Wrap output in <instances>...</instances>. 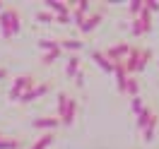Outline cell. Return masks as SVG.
Returning <instances> with one entry per match:
<instances>
[{"mask_svg": "<svg viewBox=\"0 0 159 149\" xmlns=\"http://www.w3.org/2000/svg\"><path fill=\"white\" fill-rule=\"evenodd\" d=\"M22 27V12L20 7H2L0 10V36L5 41H10L12 36L20 34Z\"/></svg>", "mask_w": 159, "mask_h": 149, "instance_id": "obj_1", "label": "cell"}, {"mask_svg": "<svg viewBox=\"0 0 159 149\" xmlns=\"http://www.w3.org/2000/svg\"><path fill=\"white\" fill-rule=\"evenodd\" d=\"M36 82H39V80H36V75H31V72H22V75H17V77L12 80L10 91H7L10 101H12V103H17L24 91H29V89H34V87H36Z\"/></svg>", "mask_w": 159, "mask_h": 149, "instance_id": "obj_2", "label": "cell"}, {"mask_svg": "<svg viewBox=\"0 0 159 149\" xmlns=\"http://www.w3.org/2000/svg\"><path fill=\"white\" fill-rule=\"evenodd\" d=\"M101 22H104V7H92V12L84 17V20L80 22L77 27H80V31L82 34H92V31L99 27Z\"/></svg>", "mask_w": 159, "mask_h": 149, "instance_id": "obj_3", "label": "cell"}, {"mask_svg": "<svg viewBox=\"0 0 159 149\" xmlns=\"http://www.w3.org/2000/svg\"><path fill=\"white\" fill-rule=\"evenodd\" d=\"M130 48H133V43H128V41H120V43H116V46H109L106 50H101L106 58L116 65V63H123V60L128 58V53H130Z\"/></svg>", "mask_w": 159, "mask_h": 149, "instance_id": "obj_4", "label": "cell"}, {"mask_svg": "<svg viewBox=\"0 0 159 149\" xmlns=\"http://www.w3.org/2000/svg\"><path fill=\"white\" fill-rule=\"evenodd\" d=\"M140 60H142V46H133L128 53V58L123 60L120 65H123V70L128 72V75H138V65Z\"/></svg>", "mask_w": 159, "mask_h": 149, "instance_id": "obj_5", "label": "cell"}, {"mask_svg": "<svg viewBox=\"0 0 159 149\" xmlns=\"http://www.w3.org/2000/svg\"><path fill=\"white\" fill-rule=\"evenodd\" d=\"M31 128L39 132H56V128H60V120L56 116H39L31 120Z\"/></svg>", "mask_w": 159, "mask_h": 149, "instance_id": "obj_6", "label": "cell"}, {"mask_svg": "<svg viewBox=\"0 0 159 149\" xmlns=\"http://www.w3.org/2000/svg\"><path fill=\"white\" fill-rule=\"evenodd\" d=\"M89 12H92V2H89V0H77V2H72V10H70L72 24H80Z\"/></svg>", "mask_w": 159, "mask_h": 149, "instance_id": "obj_7", "label": "cell"}, {"mask_svg": "<svg viewBox=\"0 0 159 149\" xmlns=\"http://www.w3.org/2000/svg\"><path fill=\"white\" fill-rule=\"evenodd\" d=\"M43 10L51 12L53 17H58V15H68L72 10V2H65V0H46L43 2Z\"/></svg>", "mask_w": 159, "mask_h": 149, "instance_id": "obj_8", "label": "cell"}, {"mask_svg": "<svg viewBox=\"0 0 159 149\" xmlns=\"http://www.w3.org/2000/svg\"><path fill=\"white\" fill-rule=\"evenodd\" d=\"M80 70H82V58H80L77 53H70L68 60H65V77L75 80V75H77Z\"/></svg>", "mask_w": 159, "mask_h": 149, "instance_id": "obj_9", "label": "cell"}, {"mask_svg": "<svg viewBox=\"0 0 159 149\" xmlns=\"http://www.w3.org/2000/svg\"><path fill=\"white\" fill-rule=\"evenodd\" d=\"M75 118H77V99H72V96H70L68 106H65V113L60 116V125L70 128V125L75 123Z\"/></svg>", "mask_w": 159, "mask_h": 149, "instance_id": "obj_10", "label": "cell"}, {"mask_svg": "<svg viewBox=\"0 0 159 149\" xmlns=\"http://www.w3.org/2000/svg\"><path fill=\"white\" fill-rule=\"evenodd\" d=\"M157 128H159V116H157V113H152V118L147 120V125L140 130V132H142V142H145V144L154 139V135H157Z\"/></svg>", "mask_w": 159, "mask_h": 149, "instance_id": "obj_11", "label": "cell"}, {"mask_svg": "<svg viewBox=\"0 0 159 149\" xmlns=\"http://www.w3.org/2000/svg\"><path fill=\"white\" fill-rule=\"evenodd\" d=\"M58 46H60V50L65 53H77V50H82L84 48V41L82 39H70V36H65V39H58Z\"/></svg>", "mask_w": 159, "mask_h": 149, "instance_id": "obj_12", "label": "cell"}, {"mask_svg": "<svg viewBox=\"0 0 159 149\" xmlns=\"http://www.w3.org/2000/svg\"><path fill=\"white\" fill-rule=\"evenodd\" d=\"M53 142H56V132H41L39 137L31 142V147H29V149H48Z\"/></svg>", "mask_w": 159, "mask_h": 149, "instance_id": "obj_13", "label": "cell"}, {"mask_svg": "<svg viewBox=\"0 0 159 149\" xmlns=\"http://www.w3.org/2000/svg\"><path fill=\"white\" fill-rule=\"evenodd\" d=\"M92 60H94V63H97V65H99L106 75H113V63H111V60L106 58L101 50H94V53H92Z\"/></svg>", "mask_w": 159, "mask_h": 149, "instance_id": "obj_14", "label": "cell"}, {"mask_svg": "<svg viewBox=\"0 0 159 149\" xmlns=\"http://www.w3.org/2000/svg\"><path fill=\"white\" fill-rule=\"evenodd\" d=\"M22 147H24V142L17 135H2V139H0V149H22Z\"/></svg>", "mask_w": 159, "mask_h": 149, "instance_id": "obj_15", "label": "cell"}, {"mask_svg": "<svg viewBox=\"0 0 159 149\" xmlns=\"http://www.w3.org/2000/svg\"><path fill=\"white\" fill-rule=\"evenodd\" d=\"M123 94H128L130 99H135V96H140V80L135 77V75H130L128 82H125V91Z\"/></svg>", "mask_w": 159, "mask_h": 149, "instance_id": "obj_16", "label": "cell"}, {"mask_svg": "<svg viewBox=\"0 0 159 149\" xmlns=\"http://www.w3.org/2000/svg\"><path fill=\"white\" fill-rule=\"evenodd\" d=\"M152 113H154V108H152L149 103H147V106H142V111L135 116V118H138V123H135V125H138V130H142L145 125H147V120L152 118Z\"/></svg>", "mask_w": 159, "mask_h": 149, "instance_id": "obj_17", "label": "cell"}, {"mask_svg": "<svg viewBox=\"0 0 159 149\" xmlns=\"http://www.w3.org/2000/svg\"><path fill=\"white\" fill-rule=\"evenodd\" d=\"M36 46H39L41 53H48V50H58V39H39L36 41Z\"/></svg>", "mask_w": 159, "mask_h": 149, "instance_id": "obj_18", "label": "cell"}, {"mask_svg": "<svg viewBox=\"0 0 159 149\" xmlns=\"http://www.w3.org/2000/svg\"><path fill=\"white\" fill-rule=\"evenodd\" d=\"M68 101H70V94H68V91H58V106H56V118H58V120H60V116L65 113Z\"/></svg>", "mask_w": 159, "mask_h": 149, "instance_id": "obj_19", "label": "cell"}, {"mask_svg": "<svg viewBox=\"0 0 159 149\" xmlns=\"http://www.w3.org/2000/svg\"><path fill=\"white\" fill-rule=\"evenodd\" d=\"M60 55H63V50H60V48L58 50H48V53H41V65H53Z\"/></svg>", "mask_w": 159, "mask_h": 149, "instance_id": "obj_20", "label": "cell"}, {"mask_svg": "<svg viewBox=\"0 0 159 149\" xmlns=\"http://www.w3.org/2000/svg\"><path fill=\"white\" fill-rule=\"evenodd\" d=\"M142 5H145V0H130L128 2V12H130V20H135L142 10Z\"/></svg>", "mask_w": 159, "mask_h": 149, "instance_id": "obj_21", "label": "cell"}, {"mask_svg": "<svg viewBox=\"0 0 159 149\" xmlns=\"http://www.w3.org/2000/svg\"><path fill=\"white\" fill-rule=\"evenodd\" d=\"M130 36H135V39H138V36H145V34H142V24H140L138 17L130 20Z\"/></svg>", "mask_w": 159, "mask_h": 149, "instance_id": "obj_22", "label": "cell"}, {"mask_svg": "<svg viewBox=\"0 0 159 149\" xmlns=\"http://www.w3.org/2000/svg\"><path fill=\"white\" fill-rule=\"evenodd\" d=\"M36 22H41V24H51V22H56V17H53L51 12H46V10H39V12H36Z\"/></svg>", "mask_w": 159, "mask_h": 149, "instance_id": "obj_23", "label": "cell"}, {"mask_svg": "<svg viewBox=\"0 0 159 149\" xmlns=\"http://www.w3.org/2000/svg\"><path fill=\"white\" fill-rule=\"evenodd\" d=\"M142 106H145V101L140 99V96H135V99H130V111H133L135 116H138L140 111H142Z\"/></svg>", "mask_w": 159, "mask_h": 149, "instance_id": "obj_24", "label": "cell"}, {"mask_svg": "<svg viewBox=\"0 0 159 149\" xmlns=\"http://www.w3.org/2000/svg\"><path fill=\"white\" fill-rule=\"evenodd\" d=\"M75 87H77V89L84 87V70H80L77 75H75Z\"/></svg>", "mask_w": 159, "mask_h": 149, "instance_id": "obj_25", "label": "cell"}, {"mask_svg": "<svg viewBox=\"0 0 159 149\" xmlns=\"http://www.w3.org/2000/svg\"><path fill=\"white\" fill-rule=\"evenodd\" d=\"M145 7L154 15V12H159V0H147V2H145Z\"/></svg>", "mask_w": 159, "mask_h": 149, "instance_id": "obj_26", "label": "cell"}, {"mask_svg": "<svg viewBox=\"0 0 159 149\" xmlns=\"http://www.w3.org/2000/svg\"><path fill=\"white\" fill-rule=\"evenodd\" d=\"M56 22H58V24H72V17H70V12H68V15H58Z\"/></svg>", "mask_w": 159, "mask_h": 149, "instance_id": "obj_27", "label": "cell"}, {"mask_svg": "<svg viewBox=\"0 0 159 149\" xmlns=\"http://www.w3.org/2000/svg\"><path fill=\"white\" fill-rule=\"evenodd\" d=\"M7 77V68H0V80H5Z\"/></svg>", "mask_w": 159, "mask_h": 149, "instance_id": "obj_28", "label": "cell"}, {"mask_svg": "<svg viewBox=\"0 0 159 149\" xmlns=\"http://www.w3.org/2000/svg\"><path fill=\"white\" fill-rule=\"evenodd\" d=\"M2 7H5V5H2V2H0V10H2Z\"/></svg>", "mask_w": 159, "mask_h": 149, "instance_id": "obj_29", "label": "cell"}, {"mask_svg": "<svg viewBox=\"0 0 159 149\" xmlns=\"http://www.w3.org/2000/svg\"><path fill=\"white\" fill-rule=\"evenodd\" d=\"M2 135H5V132H0V139H2Z\"/></svg>", "mask_w": 159, "mask_h": 149, "instance_id": "obj_30", "label": "cell"}]
</instances>
